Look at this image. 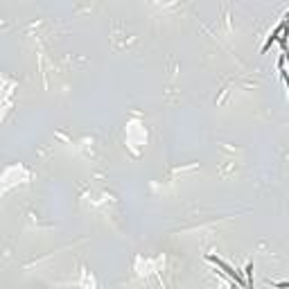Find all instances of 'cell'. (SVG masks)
Here are the masks:
<instances>
[{"label": "cell", "mask_w": 289, "mask_h": 289, "mask_svg": "<svg viewBox=\"0 0 289 289\" xmlns=\"http://www.w3.org/2000/svg\"><path fill=\"white\" fill-rule=\"evenodd\" d=\"M206 260H208V262H215L217 267H219V269H222L224 273H228V276L233 278L235 283H240V285H246V287H249V283H246V280H244V278L240 276L237 271H233V267H230V264H226V262H224V260H219V257H217V256H210V253H208V256H206Z\"/></svg>", "instance_id": "1"}]
</instances>
